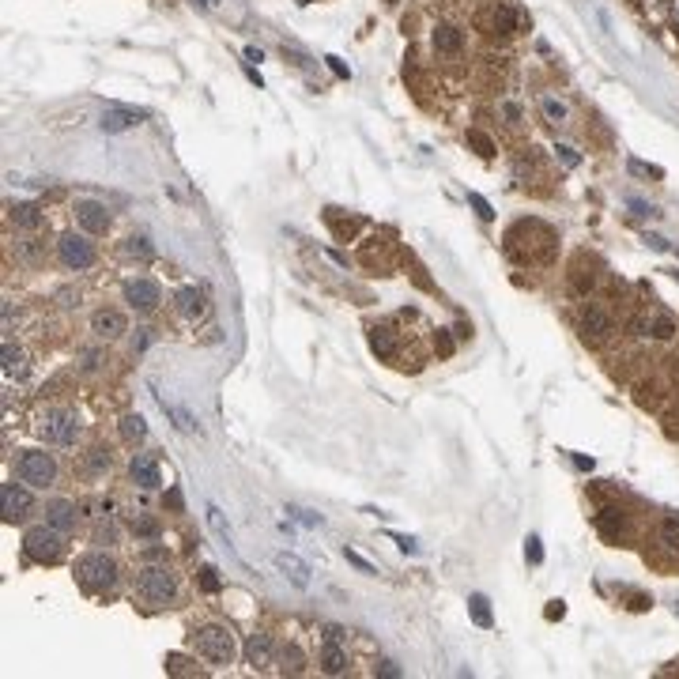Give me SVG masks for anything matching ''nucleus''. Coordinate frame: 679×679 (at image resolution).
<instances>
[{
	"label": "nucleus",
	"instance_id": "nucleus-1",
	"mask_svg": "<svg viewBox=\"0 0 679 679\" xmlns=\"http://www.w3.org/2000/svg\"><path fill=\"white\" fill-rule=\"evenodd\" d=\"M72 574H76V582H80L83 589H91V593H98V589H109L117 582V563L109 555H80L76 558V566H72Z\"/></svg>",
	"mask_w": 679,
	"mask_h": 679
},
{
	"label": "nucleus",
	"instance_id": "nucleus-2",
	"mask_svg": "<svg viewBox=\"0 0 679 679\" xmlns=\"http://www.w3.org/2000/svg\"><path fill=\"white\" fill-rule=\"evenodd\" d=\"M193 649L200 653L204 661H212V664H231L234 653H238V645H234V634L227 627H200L193 634Z\"/></svg>",
	"mask_w": 679,
	"mask_h": 679
},
{
	"label": "nucleus",
	"instance_id": "nucleus-3",
	"mask_svg": "<svg viewBox=\"0 0 679 679\" xmlns=\"http://www.w3.org/2000/svg\"><path fill=\"white\" fill-rule=\"evenodd\" d=\"M23 547L35 563H57L64 555V536L53 529V524H38V529H27Z\"/></svg>",
	"mask_w": 679,
	"mask_h": 679
},
{
	"label": "nucleus",
	"instance_id": "nucleus-4",
	"mask_svg": "<svg viewBox=\"0 0 679 679\" xmlns=\"http://www.w3.org/2000/svg\"><path fill=\"white\" fill-rule=\"evenodd\" d=\"M16 472H19V479L30 483V487H49L53 479H57V464H53V457L42 453V449H27V453L19 457Z\"/></svg>",
	"mask_w": 679,
	"mask_h": 679
},
{
	"label": "nucleus",
	"instance_id": "nucleus-5",
	"mask_svg": "<svg viewBox=\"0 0 679 679\" xmlns=\"http://www.w3.org/2000/svg\"><path fill=\"white\" fill-rule=\"evenodd\" d=\"M136 589L148 600H155V604H167V600L178 593V577H174L167 566H144L140 577H136Z\"/></svg>",
	"mask_w": 679,
	"mask_h": 679
},
{
	"label": "nucleus",
	"instance_id": "nucleus-6",
	"mask_svg": "<svg viewBox=\"0 0 679 679\" xmlns=\"http://www.w3.org/2000/svg\"><path fill=\"white\" fill-rule=\"evenodd\" d=\"M38 434L46 438L49 445H76L80 426H76L72 411H46V415H42V423H38Z\"/></svg>",
	"mask_w": 679,
	"mask_h": 679
},
{
	"label": "nucleus",
	"instance_id": "nucleus-7",
	"mask_svg": "<svg viewBox=\"0 0 679 679\" xmlns=\"http://www.w3.org/2000/svg\"><path fill=\"white\" fill-rule=\"evenodd\" d=\"M57 253H61L64 265L76 268V272H83V268L95 265V246L87 242L83 234H64L61 242H57Z\"/></svg>",
	"mask_w": 679,
	"mask_h": 679
},
{
	"label": "nucleus",
	"instance_id": "nucleus-8",
	"mask_svg": "<svg viewBox=\"0 0 679 679\" xmlns=\"http://www.w3.org/2000/svg\"><path fill=\"white\" fill-rule=\"evenodd\" d=\"M513 27H517V16H513L510 4H487L483 12H479V30H487V35H513Z\"/></svg>",
	"mask_w": 679,
	"mask_h": 679
},
{
	"label": "nucleus",
	"instance_id": "nucleus-9",
	"mask_svg": "<svg viewBox=\"0 0 679 679\" xmlns=\"http://www.w3.org/2000/svg\"><path fill=\"white\" fill-rule=\"evenodd\" d=\"M76 219H80V227L87 234H106V227H109V212L98 200H76Z\"/></svg>",
	"mask_w": 679,
	"mask_h": 679
},
{
	"label": "nucleus",
	"instance_id": "nucleus-10",
	"mask_svg": "<svg viewBox=\"0 0 679 679\" xmlns=\"http://www.w3.org/2000/svg\"><path fill=\"white\" fill-rule=\"evenodd\" d=\"M27 510H30V495L23 487H16V483L0 487V513H4V521H23Z\"/></svg>",
	"mask_w": 679,
	"mask_h": 679
},
{
	"label": "nucleus",
	"instance_id": "nucleus-11",
	"mask_svg": "<svg viewBox=\"0 0 679 679\" xmlns=\"http://www.w3.org/2000/svg\"><path fill=\"white\" fill-rule=\"evenodd\" d=\"M140 121H144V114H140V109L109 106L106 114H102V121H98V128H102V133H128V128H136Z\"/></svg>",
	"mask_w": 679,
	"mask_h": 679
},
{
	"label": "nucleus",
	"instance_id": "nucleus-12",
	"mask_svg": "<svg viewBox=\"0 0 679 679\" xmlns=\"http://www.w3.org/2000/svg\"><path fill=\"white\" fill-rule=\"evenodd\" d=\"M246 664L253 668V672H260V668H268V664H276V645H272L268 634H253V638L246 642Z\"/></svg>",
	"mask_w": 679,
	"mask_h": 679
},
{
	"label": "nucleus",
	"instance_id": "nucleus-13",
	"mask_svg": "<svg viewBox=\"0 0 679 679\" xmlns=\"http://www.w3.org/2000/svg\"><path fill=\"white\" fill-rule=\"evenodd\" d=\"M125 302L136 306V310H155L159 306V283H151V280L125 283Z\"/></svg>",
	"mask_w": 679,
	"mask_h": 679
},
{
	"label": "nucleus",
	"instance_id": "nucleus-14",
	"mask_svg": "<svg viewBox=\"0 0 679 679\" xmlns=\"http://www.w3.org/2000/svg\"><path fill=\"white\" fill-rule=\"evenodd\" d=\"M128 472H133V483L144 487V491H155L162 483L159 476V464L151 461V457H133V464H128Z\"/></svg>",
	"mask_w": 679,
	"mask_h": 679
},
{
	"label": "nucleus",
	"instance_id": "nucleus-15",
	"mask_svg": "<svg viewBox=\"0 0 679 679\" xmlns=\"http://www.w3.org/2000/svg\"><path fill=\"white\" fill-rule=\"evenodd\" d=\"M276 570H280L283 577H291V585H299V589L310 585V566H306L302 558L287 555V551H280V555H276Z\"/></svg>",
	"mask_w": 679,
	"mask_h": 679
},
{
	"label": "nucleus",
	"instance_id": "nucleus-16",
	"mask_svg": "<svg viewBox=\"0 0 679 679\" xmlns=\"http://www.w3.org/2000/svg\"><path fill=\"white\" fill-rule=\"evenodd\" d=\"M91 332H95V336H106V340L121 336V332H125V313H117V310H98V313L91 317Z\"/></svg>",
	"mask_w": 679,
	"mask_h": 679
},
{
	"label": "nucleus",
	"instance_id": "nucleus-17",
	"mask_svg": "<svg viewBox=\"0 0 679 679\" xmlns=\"http://www.w3.org/2000/svg\"><path fill=\"white\" fill-rule=\"evenodd\" d=\"M155 400H159V408H162V411H167L170 419H174V426H178L181 434H196V431H200V426H196V419H193V415L181 408V404H174L170 397H162V392H155Z\"/></svg>",
	"mask_w": 679,
	"mask_h": 679
},
{
	"label": "nucleus",
	"instance_id": "nucleus-18",
	"mask_svg": "<svg viewBox=\"0 0 679 679\" xmlns=\"http://www.w3.org/2000/svg\"><path fill=\"white\" fill-rule=\"evenodd\" d=\"M46 524H53L57 532H72L76 529V506L72 502H49L46 506Z\"/></svg>",
	"mask_w": 679,
	"mask_h": 679
},
{
	"label": "nucleus",
	"instance_id": "nucleus-19",
	"mask_svg": "<svg viewBox=\"0 0 679 679\" xmlns=\"http://www.w3.org/2000/svg\"><path fill=\"white\" fill-rule=\"evenodd\" d=\"M461 46H464V38H461V30H457V27H449V23L434 27V49H438V53H445V57H457V53H461Z\"/></svg>",
	"mask_w": 679,
	"mask_h": 679
},
{
	"label": "nucleus",
	"instance_id": "nucleus-20",
	"mask_svg": "<svg viewBox=\"0 0 679 679\" xmlns=\"http://www.w3.org/2000/svg\"><path fill=\"white\" fill-rule=\"evenodd\" d=\"M582 332L593 336V340H604L611 332V317L604 310H596V306H589V310L582 313Z\"/></svg>",
	"mask_w": 679,
	"mask_h": 679
},
{
	"label": "nucleus",
	"instance_id": "nucleus-21",
	"mask_svg": "<svg viewBox=\"0 0 679 679\" xmlns=\"http://www.w3.org/2000/svg\"><path fill=\"white\" fill-rule=\"evenodd\" d=\"M276 668L283 675H302L306 672V656H302L299 645H283V649L276 653Z\"/></svg>",
	"mask_w": 679,
	"mask_h": 679
},
{
	"label": "nucleus",
	"instance_id": "nucleus-22",
	"mask_svg": "<svg viewBox=\"0 0 679 679\" xmlns=\"http://www.w3.org/2000/svg\"><path fill=\"white\" fill-rule=\"evenodd\" d=\"M347 668V653L336 645V638H328V645L321 649V672L325 675H340Z\"/></svg>",
	"mask_w": 679,
	"mask_h": 679
},
{
	"label": "nucleus",
	"instance_id": "nucleus-23",
	"mask_svg": "<svg viewBox=\"0 0 679 679\" xmlns=\"http://www.w3.org/2000/svg\"><path fill=\"white\" fill-rule=\"evenodd\" d=\"M174 302H178V310L185 317H200L204 313V294L196 291V287H181L178 294H174Z\"/></svg>",
	"mask_w": 679,
	"mask_h": 679
},
{
	"label": "nucleus",
	"instance_id": "nucleus-24",
	"mask_svg": "<svg viewBox=\"0 0 679 679\" xmlns=\"http://www.w3.org/2000/svg\"><path fill=\"white\" fill-rule=\"evenodd\" d=\"M468 615H472V623H476V627H483V630L495 623V615H491V604H487L483 593H472V596H468Z\"/></svg>",
	"mask_w": 679,
	"mask_h": 679
},
{
	"label": "nucleus",
	"instance_id": "nucleus-25",
	"mask_svg": "<svg viewBox=\"0 0 679 679\" xmlns=\"http://www.w3.org/2000/svg\"><path fill=\"white\" fill-rule=\"evenodd\" d=\"M0 359H4V374H8V378H23V374H27V355L19 351V347L4 344V351H0Z\"/></svg>",
	"mask_w": 679,
	"mask_h": 679
},
{
	"label": "nucleus",
	"instance_id": "nucleus-26",
	"mask_svg": "<svg viewBox=\"0 0 679 679\" xmlns=\"http://www.w3.org/2000/svg\"><path fill=\"white\" fill-rule=\"evenodd\" d=\"M370 347H374L381 359H392V355H397V344H392V332H389V328H370Z\"/></svg>",
	"mask_w": 679,
	"mask_h": 679
},
{
	"label": "nucleus",
	"instance_id": "nucleus-27",
	"mask_svg": "<svg viewBox=\"0 0 679 679\" xmlns=\"http://www.w3.org/2000/svg\"><path fill=\"white\" fill-rule=\"evenodd\" d=\"M12 219H16V227H27V231H35V227L42 223V215H38L35 204H16V208H12Z\"/></svg>",
	"mask_w": 679,
	"mask_h": 679
},
{
	"label": "nucleus",
	"instance_id": "nucleus-28",
	"mask_svg": "<svg viewBox=\"0 0 679 679\" xmlns=\"http://www.w3.org/2000/svg\"><path fill=\"white\" fill-rule=\"evenodd\" d=\"M121 434L128 438V442H140V438L148 434V423L140 419V415H125V419H121Z\"/></svg>",
	"mask_w": 679,
	"mask_h": 679
},
{
	"label": "nucleus",
	"instance_id": "nucleus-29",
	"mask_svg": "<svg viewBox=\"0 0 679 679\" xmlns=\"http://www.w3.org/2000/svg\"><path fill=\"white\" fill-rule=\"evenodd\" d=\"M208 521H212V529L219 532V540H227V547L234 551V543H231V524L223 521V513H219L215 506H208Z\"/></svg>",
	"mask_w": 679,
	"mask_h": 679
},
{
	"label": "nucleus",
	"instance_id": "nucleus-30",
	"mask_svg": "<svg viewBox=\"0 0 679 679\" xmlns=\"http://www.w3.org/2000/svg\"><path fill=\"white\" fill-rule=\"evenodd\" d=\"M543 117L551 125H563L566 121V102H558V98H543Z\"/></svg>",
	"mask_w": 679,
	"mask_h": 679
},
{
	"label": "nucleus",
	"instance_id": "nucleus-31",
	"mask_svg": "<svg viewBox=\"0 0 679 679\" xmlns=\"http://www.w3.org/2000/svg\"><path fill=\"white\" fill-rule=\"evenodd\" d=\"M128 253H133V257H140V260H151V257H155V249H151V242H148V238H128Z\"/></svg>",
	"mask_w": 679,
	"mask_h": 679
},
{
	"label": "nucleus",
	"instance_id": "nucleus-32",
	"mask_svg": "<svg viewBox=\"0 0 679 679\" xmlns=\"http://www.w3.org/2000/svg\"><path fill=\"white\" fill-rule=\"evenodd\" d=\"M524 558H529L532 566L543 563V543H540V536H529V540H524Z\"/></svg>",
	"mask_w": 679,
	"mask_h": 679
},
{
	"label": "nucleus",
	"instance_id": "nucleus-33",
	"mask_svg": "<svg viewBox=\"0 0 679 679\" xmlns=\"http://www.w3.org/2000/svg\"><path fill=\"white\" fill-rule=\"evenodd\" d=\"M167 672H170V675H193L196 668H189V661H185V656L170 653V656H167Z\"/></svg>",
	"mask_w": 679,
	"mask_h": 679
},
{
	"label": "nucleus",
	"instance_id": "nucleus-34",
	"mask_svg": "<svg viewBox=\"0 0 679 679\" xmlns=\"http://www.w3.org/2000/svg\"><path fill=\"white\" fill-rule=\"evenodd\" d=\"M287 513H291V517H294V521H299V524H306V529H317V524H321V517H317V513H310V510H299V506H287Z\"/></svg>",
	"mask_w": 679,
	"mask_h": 679
},
{
	"label": "nucleus",
	"instance_id": "nucleus-35",
	"mask_svg": "<svg viewBox=\"0 0 679 679\" xmlns=\"http://www.w3.org/2000/svg\"><path fill=\"white\" fill-rule=\"evenodd\" d=\"M344 558H347L351 566H359L363 574H378V566H374V563H366V558L359 555V551H351V547H344Z\"/></svg>",
	"mask_w": 679,
	"mask_h": 679
},
{
	"label": "nucleus",
	"instance_id": "nucleus-36",
	"mask_svg": "<svg viewBox=\"0 0 679 679\" xmlns=\"http://www.w3.org/2000/svg\"><path fill=\"white\" fill-rule=\"evenodd\" d=\"M200 589H204V593H219V577H215V566H200Z\"/></svg>",
	"mask_w": 679,
	"mask_h": 679
},
{
	"label": "nucleus",
	"instance_id": "nucleus-37",
	"mask_svg": "<svg viewBox=\"0 0 679 679\" xmlns=\"http://www.w3.org/2000/svg\"><path fill=\"white\" fill-rule=\"evenodd\" d=\"M468 204H472L476 212H479V219H495V208H491L479 193H468Z\"/></svg>",
	"mask_w": 679,
	"mask_h": 679
},
{
	"label": "nucleus",
	"instance_id": "nucleus-38",
	"mask_svg": "<svg viewBox=\"0 0 679 679\" xmlns=\"http://www.w3.org/2000/svg\"><path fill=\"white\" fill-rule=\"evenodd\" d=\"M555 155L563 159V167H570V170L577 167V162H582V155H577L574 148H566V144H558V148H555Z\"/></svg>",
	"mask_w": 679,
	"mask_h": 679
},
{
	"label": "nucleus",
	"instance_id": "nucleus-39",
	"mask_svg": "<svg viewBox=\"0 0 679 679\" xmlns=\"http://www.w3.org/2000/svg\"><path fill=\"white\" fill-rule=\"evenodd\" d=\"M661 536H664V543H668V547H679V521H675V517H672V521H664Z\"/></svg>",
	"mask_w": 679,
	"mask_h": 679
},
{
	"label": "nucleus",
	"instance_id": "nucleus-40",
	"mask_svg": "<svg viewBox=\"0 0 679 679\" xmlns=\"http://www.w3.org/2000/svg\"><path fill=\"white\" fill-rule=\"evenodd\" d=\"M392 540H397V547L404 555H419V543L411 540V536H400V532H392Z\"/></svg>",
	"mask_w": 679,
	"mask_h": 679
},
{
	"label": "nucleus",
	"instance_id": "nucleus-41",
	"mask_svg": "<svg viewBox=\"0 0 679 679\" xmlns=\"http://www.w3.org/2000/svg\"><path fill=\"white\" fill-rule=\"evenodd\" d=\"M468 140H472V144L479 148V155H491V140H487L483 133H468Z\"/></svg>",
	"mask_w": 679,
	"mask_h": 679
},
{
	"label": "nucleus",
	"instance_id": "nucleus-42",
	"mask_svg": "<svg viewBox=\"0 0 679 679\" xmlns=\"http://www.w3.org/2000/svg\"><path fill=\"white\" fill-rule=\"evenodd\" d=\"M378 675H385V679H400V668L392 664V661H381V664H378Z\"/></svg>",
	"mask_w": 679,
	"mask_h": 679
},
{
	"label": "nucleus",
	"instance_id": "nucleus-43",
	"mask_svg": "<svg viewBox=\"0 0 679 679\" xmlns=\"http://www.w3.org/2000/svg\"><path fill=\"white\" fill-rule=\"evenodd\" d=\"M653 336L668 340V336H672V321H668V317H661V321H656V328H653Z\"/></svg>",
	"mask_w": 679,
	"mask_h": 679
},
{
	"label": "nucleus",
	"instance_id": "nucleus-44",
	"mask_svg": "<svg viewBox=\"0 0 679 679\" xmlns=\"http://www.w3.org/2000/svg\"><path fill=\"white\" fill-rule=\"evenodd\" d=\"M630 208H634L638 215H656V208H653V204H642V200H630Z\"/></svg>",
	"mask_w": 679,
	"mask_h": 679
},
{
	"label": "nucleus",
	"instance_id": "nucleus-45",
	"mask_svg": "<svg viewBox=\"0 0 679 679\" xmlns=\"http://www.w3.org/2000/svg\"><path fill=\"white\" fill-rule=\"evenodd\" d=\"M566 615V608L558 604V600H551V608H547V619H563Z\"/></svg>",
	"mask_w": 679,
	"mask_h": 679
},
{
	"label": "nucleus",
	"instance_id": "nucleus-46",
	"mask_svg": "<svg viewBox=\"0 0 679 679\" xmlns=\"http://www.w3.org/2000/svg\"><path fill=\"white\" fill-rule=\"evenodd\" d=\"M645 242H649V246L656 249V253H664V249H668V242H664L661 234H649V238H645Z\"/></svg>",
	"mask_w": 679,
	"mask_h": 679
},
{
	"label": "nucleus",
	"instance_id": "nucleus-47",
	"mask_svg": "<svg viewBox=\"0 0 679 679\" xmlns=\"http://www.w3.org/2000/svg\"><path fill=\"white\" fill-rule=\"evenodd\" d=\"M325 61H328V68H332L336 76H351V72H347V68H344V64H340L336 57H325Z\"/></svg>",
	"mask_w": 679,
	"mask_h": 679
},
{
	"label": "nucleus",
	"instance_id": "nucleus-48",
	"mask_svg": "<svg viewBox=\"0 0 679 679\" xmlns=\"http://www.w3.org/2000/svg\"><path fill=\"white\" fill-rule=\"evenodd\" d=\"M506 117H510V121H517V117H521V109L513 106V102H506Z\"/></svg>",
	"mask_w": 679,
	"mask_h": 679
},
{
	"label": "nucleus",
	"instance_id": "nucleus-49",
	"mask_svg": "<svg viewBox=\"0 0 679 679\" xmlns=\"http://www.w3.org/2000/svg\"><path fill=\"white\" fill-rule=\"evenodd\" d=\"M196 4H200V8H215L219 0H196Z\"/></svg>",
	"mask_w": 679,
	"mask_h": 679
},
{
	"label": "nucleus",
	"instance_id": "nucleus-50",
	"mask_svg": "<svg viewBox=\"0 0 679 679\" xmlns=\"http://www.w3.org/2000/svg\"><path fill=\"white\" fill-rule=\"evenodd\" d=\"M385 4H397V0H385Z\"/></svg>",
	"mask_w": 679,
	"mask_h": 679
}]
</instances>
